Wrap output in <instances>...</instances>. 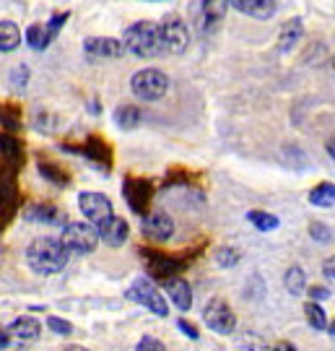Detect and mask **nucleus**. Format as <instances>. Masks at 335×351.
<instances>
[{
  "mask_svg": "<svg viewBox=\"0 0 335 351\" xmlns=\"http://www.w3.org/2000/svg\"><path fill=\"white\" fill-rule=\"evenodd\" d=\"M71 261V252L55 237H39L26 247V263L39 276H55L65 271V265Z\"/></svg>",
  "mask_w": 335,
  "mask_h": 351,
  "instance_id": "1",
  "label": "nucleus"
},
{
  "mask_svg": "<svg viewBox=\"0 0 335 351\" xmlns=\"http://www.w3.org/2000/svg\"><path fill=\"white\" fill-rule=\"evenodd\" d=\"M307 289H310L312 300H327L330 297V289H323V287H307Z\"/></svg>",
  "mask_w": 335,
  "mask_h": 351,
  "instance_id": "40",
  "label": "nucleus"
},
{
  "mask_svg": "<svg viewBox=\"0 0 335 351\" xmlns=\"http://www.w3.org/2000/svg\"><path fill=\"white\" fill-rule=\"evenodd\" d=\"M65 219L62 211L52 203H32L24 211V221L29 224H47V226H60V221Z\"/></svg>",
  "mask_w": 335,
  "mask_h": 351,
  "instance_id": "18",
  "label": "nucleus"
},
{
  "mask_svg": "<svg viewBox=\"0 0 335 351\" xmlns=\"http://www.w3.org/2000/svg\"><path fill=\"white\" fill-rule=\"evenodd\" d=\"M47 328H50L52 333H58V336H73V323H68V320H62V317H47Z\"/></svg>",
  "mask_w": 335,
  "mask_h": 351,
  "instance_id": "35",
  "label": "nucleus"
},
{
  "mask_svg": "<svg viewBox=\"0 0 335 351\" xmlns=\"http://www.w3.org/2000/svg\"><path fill=\"white\" fill-rule=\"evenodd\" d=\"M304 37V26L299 19H291L288 24L281 26V34H278V52L281 55H288L299 45V39Z\"/></svg>",
  "mask_w": 335,
  "mask_h": 351,
  "instance_id": "22",
  "label": "nucleus"
},
{
  "mask_svg": "<svg viewBox=\"0 0 335 351\" xmlns=\"http://www.w3.org/2000/svg\"><path fill=\"white\" fill-rule=\"evenodd\" d=\"M310 237L314 242H320V245H330L333 242V232H330V226L323 224V221H314L310 224Z\"/></svg>",
  "mask_w": 335,
  "mask_h": 351,
  "instance_id": "33",
  "label": "nucleus"
},
{
  "mask_svg": "<svg viewBox=\"0 0 335 351\" xmlns=\"http://www.w3.org/2000/svg\"><path fill=\"white\" fill-rule=\"evenodd\" d=\"M138 351H164V343L153 336H143L138 341Z\"/></svg>",
  "mask_w": 335,
  "mask_h": 351,
  "instance_id": "38",
  "label": "nucleus"
},
{
  "mask_svg": "<svg viewBox=\"0 0 335 351\" xmlns=\"http://www.w3.org/2000/svg\"><path fill=\"white\" fill-rule=\"evenodd\" d=\"M140 232L143 237L151 239V242H169L174 237V221L169 213L164 211H153V213H143V224H140Z\"/></svg>",
  "mask_w": 335,
  "mask_h": 351,
  "instance_id": "11",
  "label": "nucleus"
},
{
  "mask_svg": "<svg viewBox=\"0 0 335 351\" xmlns=\"http://www.w3.org/2000/svg\"><path fill=\"white\" fill-rule=\"evenodd\" d=\"M242 346H252V349H268V343L262 339H258V336H242V339H236V349H242Z\"/></svg>",
  "mask_w": 335,
  "mask_h": 351,
  "instance_id": "37",
  "label": "nucleus"
},
{
  "mask_svg": "<svg viewBox=\"0 0 335 351\" xmlns=\"http://www.w3.org/2000/svg\"><path fill=\"white\" fill-rule=\"evenodd\" d=\"M275 351H294V343H286V341H281V343H275Z\"/></svg>",
  "mask_w": 335,
  "mask_h": 351,
  "instance_id": "43",
  "label": "nucleus"
},
{
  "mask_svg": "<svg viewBox=\"0 0 335 351\" xmlns=\"http://www.w3.org/2000/svg\"><path fill=\"white\" fill-rule=\"evenodd\" d=\"M162 281H164V291L169 294V300H172V304L177 310H182V313L193 310V287L187 284L185 278L166 276V278H162Z\"/></svg>",
  "mask_w": 335,
  "mask_h": 351,
  "instance_id": "16",
  "label": "nucleus"
},
{
  "mask_svg": "<svg viewBox=\"0 0 335 351\" xmlns=\"http://www.w3.org/2000/svg\"><path fill=\"white\" fill-rule=\"evenodd\" d=\"M5 330H8L11 341H18V343H34V341L39 339V333H42V326H39V320H34V317L21 315V317H16Z\"/></svg>",
  "mask_w": 335,
  "mask_h": 351,
  "instance_id": "19",
  "label": "nucleus"
},
{
  "mask_svg": "<svg viewBox=\"0 0 335 351\" xmlns=\"http://www.w3.org/2000/svg\"><path fill=\"white\" fill-rule=\"evenodd\" d=\"M232 8V0H200V11H203V29L211 32L213 26L221 21L226 11Z\"/></svg>",
  "mask_w": 335,
  "mask_h": 351,
  "instance_id": "21",
  "label": "nucleus"
},
{
  "mask_svg": "<svg viewBox=\"0 0 335 351\" xmlns=\"http://www.w3.org/2000/svg\"><path fill=\"white\" fill-rule=\"evenodd\" d=\"M140 255L149 261V274L153 278L174 276V274H179L182 268H187L185 255H166V252H162V250H149V247H143Z\"/></svg>",
  "mask_w": 335,
  "mask_h": 351,
  "instance_id": "10",
  "label": "nucleus"
},
{
  "mask_svg": "<svg viewBox=\"0 0 335 351\" xmlns=\"http://www.w3.org/2000/svg\"><path fill=\"white\" fill-rule=\"evenodd\" d=\"M232 8L255 21H271L278 11V3L275 0H232Z\"/></svg>",
  "mask_w": 335,
  "mask_h": 351,
  "instance_id": "17",
  "label": "nucleus"
},
{
  "mask_svg": "<svg viewBox=\"0 0 335 351\" xmlns=\"http://www.w3.org/2000/svg\"><path fill=\"white\" fill-rule=\"evenodd\" d=\"M34 128L42 130V133H55L60 128V117L50 112H37V120H34Z\"/></svg>",
  "mask_w": 335,
  "mask_h": 351,
  "instance_id": "32",
  "label": "nucleus"
},
{
  "mask_svg": "<svg viewBox=\"0 0 335 351\" xmlns=\"http://www.w3.org/2000/svg\"><path fill=\"white\" fill-rule=\"evenodd\" d=\"M78 208L86 216V221L91 224H99L107 216H112V203L107 195L101 193H81L78 195Z\"/></svg>",
  "mask_w": 335,
  "mask_h": 351,
  "instance_id": "14",
  "label": "nucleus"
},
{
  "mask_svg": "<svg viewBox=\"0 0 335 351\" xmlns=\"http://www.w3.org/2000/svg\"><path fill=\"white\" fill-rule=\"evenodd\" d=\"M0 125L5 130H18L21 128V107L18 104H0Z\"/></svg>",
  "mask_w": 335,
  "mask_h": 351,
  "instance_id": "29",
  "label": "nucleus"
},
{
  "mask_svg": "<svg viewBox=\"0 0 335 351\" xmlns=\"http://www.w3.org/2000/svg\"><path fill=\"white\" fill-rule=\"evenodd\" d=\"M8 346H11V336H8V330L0 328V349H8Z\"/></svg>",
  "mask_w": 335,
  "mask_h": 351,
  "instance_id": "42",
  "label": "nucleus"
},
{
  "mask_svg": "<svg viewBox=\"0 0 335 351\" xmlns=\"http://www.w3.org/2000/svg\"><path fill=\"white\" fill-rule=\"evenodd\" d=\"M304 317H307L310 328H314V330H325V328H327V315H325V310L317 302H310V304L304 307Z\"/></svg>",
  "mask_w": 335,
  "mask_h": 351,
  "instance_id": "31",
  "label": "nucleus"
},
{
  "mask_svg": "<svg viewBox=\"0 0 335 351\" xmlns=\"http://www.w3.org/2000/svg\"><path fill=\"white\" fill-rule=\"evenodd\" d=\"M24 159H26V154H24L21 141H16L13 136H8V133H0V162L21 169V167H24Z\"/></svg>",
  "mask_w": 335,
  "mask_h": 351,
  "instance_id": "20",
  "label": "nucleus"
},
{
  "mask_svg": "<svg viewBox=\"0 0 335 351\" xmlns=\"http://www.w3.org/2000/svg\"><path fill=\"white\" fill-rule=\"evenodd\" d=\"M37 169H39V175L45 177L47 182L58 185V188H68V185H71V175L62 169L60 164H52V162H47V159H39Z\"/></svg>",
  "mask_w": 335,
  "mask_h": 351,
  "instance_id": "23",
  "label": "nucleus"
},
{
  "mask_svg": "<svg viewBox=\"0 0 335 351\" xmlns=\"http://www.w3.org/2000/svg\"><path fill=\"white\" fill-rule=\"evenodd\" d=\"M65 149L73 151V154H81V156H86L88 162L97 164V167L104 169V172H110L112 169V149L101 138H97V136H91L88 141H84L81 146H65Z\"/></svg>",
  "mask_w": 335,
  "mask_h": 351,
  "instance_id": "13",
  "label": "nucleus"
},
{
  "mask_svg": "<svg viewBox=\"0 0 335 351\" xmlns=\"http://www.w3.org/2000/svg\"><path fill=\"white\" fill-rule=\"evenodd\" d=\"M125 300L136 302V304H143V307H146L149 313L156 315V317H166V315H169V307H166L164 294L151 284L149 278L133 281V287L125 291Z\"/></svg>",
  "mask_w": 335,
  "mask_h": 351,
  "instance_id": "7",
  "label": "nucleus"
},
{
  "mask_svg": "<svg viewBox=\"0 0 335 351\" xmlns=\"http://www.w3.org/2000/svg\"><path fill=\"white\" fill-rule=\"evenodd\" d=\"M123 195L130 211H136L138 216L149 211L151 198H153V182L151 180H143V177H125L123 182Z\"/></svg>",
  "mask_w": 335,
  "mask_h": 351,
  "instance_id": "9",
  "label": "nucleus"
},
{
  "mask_svg": "<svg viewBox=\"0 0 335 351\" xmlns=\"http://www.w3.org/2000/svg\"><path fill=\"white\" fill-rule=\"evenodd\" d=\"M130 88H133V94H136L138 99L143 101H159L166 97V91L172 88V81H169V75L159 71V68H143V71H138L133 75V81H130Z\"/></svg>",
  "mask_w": 335,
  "mask_h": 351,
  "instance_id": "3",
  "label": "nucleus"
},
{
  "mask_svg": "<svg viewBox=\"0 0 335 351\" xmlns=\"http://www.w3.org/2000/svg\"><path fill=\"white\" fill-rule=\"evenodd\" d=\"M203 323L219 336H232L236 330V315L223 300H211L203 307Z\"/></svg>",
  "mask_w": 335,
  "mask_h": 351,
  "instance_id": "8",
  "label": "nucleus"
},
{
  "mask_svg": "<svg viewBox=\"0 0 335 351\" xmlns=\"http://www.w3.org/2000/svg\"><path fill=\"white\" fill-rule=\"evenodd\" d=\"M16 175H18L16 167L0 162V229L5 226V221H11L16 211H18L21 193H18V185H16Z\"/></svg>",
  "mask_w": 335,
  "mask_h": 351,
  "instance_id": "5",
  "label": "nucleus"
},
{
  "mask_svg": "<svg viewBox=\"0 0 335 351\" xmlns=\"http://www.w3.org/2000/svg\"><path fill=\"white\" fill-rule=\"evenodd\" d=\"M335 201V185L333 182H320L314 190H310V203L317 208H333Z\"/></svg>",
  "mask_w": 335,
  "mask_h": 351,
  "instance_id": "28",
  "label": "nucleus"
},
{
  "mask_svg": "<svg viewBox=\"0 0 335 351\" xmlns=\"http://www.w3.org/2000/svg\"><path fill=\"white\" fill-rule=\"evenodd\" d=\"M52 39H55V34L47 29V24H32L26 29V45H29L32 50L42 52L45 47H50Z\"/></svg>",
  "mask_w": 335,
  "mask_h": 351,
  "instance_id": "24",
  "label": "nucleus"
},
{
  "mask_svg": "<svg viewBox=\"0 0 335 351\" xmlns=\"http://www.w3.org/2000/svg\"><path fill=\"white\" fill-rule=\"evenodd\" d=\"M21 29L13 24V21H0V52H13L21 45Z\"/></svg>",
  "mask_w": 335,
  "mask_h": 351,
  "instance_id": "25",
  "label": "nucleus"
},
{
  "mask_svg": "<svg viewBox=\"0 0 335 351\" xmlns=\"http://www.w3.org/2000/svg\"><path fill=\"white\" fill-rule=\"evenodd\" d=\"M159 34H162L164 52H169V55H182L190 47V29L177 13L164 16L159 24Z\"/></svg>",
  "mask_w": 335,
  "mask_h": 351,
  "instance_id": "6",
  "label": "nucleus"
},
{
  "mask_svg": "<svg viewBox=\"0 0 335 351\" xmlns=\"http://www.w3.org/2000/svg\"><path fill=\"white\" fill-rule=\"evenodd\" d=\"M84 52L88 60H117L125 55V47L120 39L112 37H88L84 39Z\"/></svg>",
  "mask_w": 335,
  "mask_h": 351,
  "instance_id": "12",
  "label": "nucleus"
},
{
  "mask_svg": "<svg viewBox=\"0 0 335 351\" xmlns=\"http://www.w3.org/2000/svg\"><path fill=\"white\" fill-rule=\"evenodd\" d=\"M140 120H143V114L138 107L133 104H123V107H117L114 110V125L123 128V130H133V128L140 125Z\"/></svg>",
  "mask_w": 335,
  "mask_h": 351,
  "instance_id": "26",
  "label": "nucleus"
},
{
  "mask_svg": "<svg viewBox=\"0 0 335 351\" xmlns=\"http://www.w3.org/2000/svg\"><path fill=\"white\" fill-rule=\"evenodd\" d=\"M177 328H179V330L185 333L187 339H193V341H198V339H200V333L195 330V326H193V323H187L185 317H179V320H177Z\"/></svg>",
  "mask_w": 335,
  "mask_h": 351,
  "instance_id": "39",
  "label": "nucleus"
},
{
  "mask_svg": "<svg viewBox=\"0 0 335 351\" xmlns=\"http://www.w3.org/2000/svg\"><path fill=\"white\" fill-rule=\"evenodd\" d=\"M239 258H242V252L234 250V247H221V250L216 252V263L221 265V268H234L239 263Z\"/></svg>",
  "mask_w": 335,
  "mask_h": 351,
  "instance_id": "34",
  "label": "nucleus"
},
{
  "mask_svg": "<svg viewBox=\"0 0 335 351\" xmlns=\"http://www.w3.org/2000/svg\"><path fill=\"white\" fill-rule=\"evenodd\" d=\"M247 221L255 224V229H260V232H275L278 229V216L265 211H247Z\"/></svg>",
  "mask_w": 335,
  "mask_h": 351,
  "instance_id": "30",
  "label": "nucleus"
},
{
  "mask_svg": "<svg viewBox=\"0 0 335 351\" xmlns=\"http://www.w3.org/2000/svg\"><path fill=\"white\" fill-rule=\"evenodd\" d=\"M26 81H29V68L26 65H18L11 71V86L13 88H24Z\"/></svg>",
  "mask_w": 335,
  "mask_h": 351,
  "instance_id": "36",
  "label": "nucleus"
},
{
  "mask_svg": "<svg viewBox=\"0 0 335 351\" xmlns=\"http://www.w3.org/2000/svg\"><path fill=\"white\" fill-rule=\"evenodd\" d=\"M97 232H99V239L104 242V245H110V247H120L125 239H127V234H130V226H127V221H125L123 216H107L104 221H99L97 224Z\"/></svg>",
  "mask_w": 335,
  "mask_h": 351,
  "instance_id": "15",
  "label": "nucleus"
},
{
  "mask_svg": "<svg viewBox=\"0 0 335 351\" xmlns=\"http://www.w3.org/2000/svg\"><path fill=\"white\" fill-rule=\"evenodd\" d=\"M284 284H286V291H288V294L301 297V294L307 291V274H304L299 265H294V268H288V271H286Z\"/></svg>",
  "mask_w": 335,
  "mask_h": 351,
  "instance_id": "27",
  "label": "nucleus"
},
{
  "mask_svg": "<svg viewBox=\"0 0 335 351\" xmlns=\"http://www.w3.org/2000/svg\"><path fill=\"white\" fill-rule=\"evenodd\" d=\"M333 265H335L333 258H330V261H325V263H323V276L327 278L330 284H333V278H335V268H333Z\"/></svg>",
  "mask_w": 335,
  "mask_h": 351,
  "instance_id": "41",
  "label": "nucleus"
},
{
  "mask_svg": "<svg viewBox=\"0 0 335 351\" xmlns=\"http://www.w3.org/2000/svg\"><path fill=\"white\" fill-rule=\"evenodd\" d=\"M123 47L125 52H130L133 58H140V60L162 58L164 45L162 34H159V24H153V21H136L133 26H127L123 34Z\"/></svg>",
  "mask_w": 335,
  "mask_h": 351,
  "instance_id": "2",
  "label": "nucleus"
},
{
  "mask_svg": "<svg viewBox=\"0 0 335 351\" xmlns=\"http://www.w3.org/2000/svg\"><path fill=\"white\" fill-rule=\"evenodd\" d=\"M60 242L68 247V252H73V255H91V252L99 247L97 224H91V221L65 224V229H62V234H60Z\"/></svg>",
  "mask_w": 335,
  "mask_h": 351,
  "instance_id": "4",
  "label": "nucleus"
}]
</instances>
